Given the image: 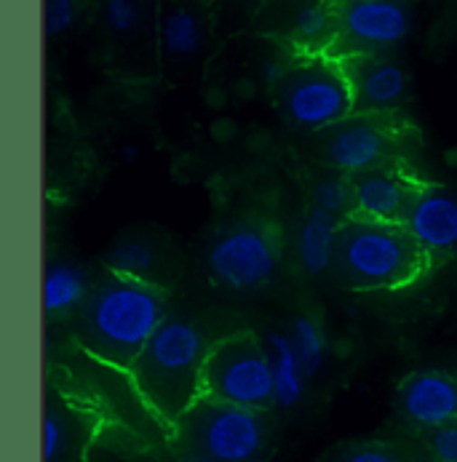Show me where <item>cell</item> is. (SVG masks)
<instances>
[{"label": "cell", "mask_w": 457, "mask_h": 462, "mask_svg": "<svg viewBox=\"0 0 457 462\" xmlns=\"http://www.w3.org/2000/svg\"><path fill=\"white\" fill-rule=\"evenodd\" d=\"M94 0H46L43 19L49 41H60L72 35L86 16H91Z\"/></svg>", "instance_id": "obj_24"}, {"label": "cell", "mask_w": 457, "mask_h": 462, "mask_svg": "<svg viewBox=\"0 0 457 462\" xmlns=\"http://www.w3.org/2000/svg\"><path fill=\"white\" fill-rule=\"evenodd\" d=\"M353 91V113H398L409 94V69L396 54H364L337 60Z\"/></svg>", "instance_id": "obj_13"}, {"label": "cell", "mask_w": 457, "mask_h": 462, "mask_svg": "<svg viewBox=\"0 0 457 462\" xmlns=\"http://www.w3.org/2000/svg\"><path fill=\"white\" fill-rule=\"evenodd\" d=\"M404 225L428 254L431 270L450 263L457 254V193L423 182Z\"/></svg>", "instance_id": "obj_15"}, {"label": "cell", "mask_w": 457, "mask_h": 462, "mask_svg": "<svg viewBox=\"0 0 457 462\" xmlns=\"http://www.w3.org/2000/svg\"><path fill=\"white\" fill-rule=\"evenodd\" d=\"M267 350H270V361H273V380H275V406L281 409H292L297 406L305 396V369L303 361L297 356L294 339L292 334H281V331H270L265 337Z\"/></svg>", "instance_id": "obj_20"}, {"label": "cell", "mask_w": 457, "mask_h": 462, "mask_svg": "<svg viewBox=\"0 0 457 462\" xmlns=\"http://www.w3.org/2000/svg\"><path fill=\"white\" fill-rule=\"evenodd\" d=\"M201 460L257 462L267 447V425L257 409L201 396L174 425Z\"/></svg>", "instance_id": "obj_7"}, {"label": "cell", "mask_w": 457, "mask_h": 462, "mask_svg": "<svg viewBox=\"0 0 457 462\" xmlns=\"http://www.w3.org/2000/svg\"><path fill=\"white\" fill-rule=\"evenodd\" d=\"M203 263L211 283L219 289H265L281 267L278 227L262 217H244L230 225H222L206 244Z\"/></svg>", "instance_id": "obj_6"}, {"label": "cell", "mask_w": 457, "mask_h": 462, "mask_svg": "<svg viewBox=\"0 0 457 462\" xmlns=\"http://www.w3.org/2000/svg\"><path fill=\"white\" fill-rule=\"evenodd\" d=\"M356 193V214L383 222L406 219L412 203L417 199L423 180H417L406 163H386L350 177Z\"/></svg>", "instance_id": "obj_16"}, {"label": "cell", "mask_w": 457, "mask_h": 462, "mask_svg": "<svg viewBox=\"0 0 457 462\" xmlns=\"http://www.w3.org/2000/svg\"><path fill=\"white\" fill-rule=\"evenodd\" d=\"M91 278L86 275V270L80 264L60 260V263H49L46 267V278H43V308L51 319L78 313L80 305L86 302L89 291H91Z\"/></svg>", "instance_id": "obj_18"}, {"label": "cell", "mask_w": 457, "mask_h": 462, "mask_svg": "<svg viewBox=\"0 0 457 462\" xmlns=\"http://www.w3.org/2000/svg\"><path fill=\"white\" fill-rule=\"evenodd\" d=\"M431 270V260L401 222L369 217L342 219L334 278L348 291H396Z\"/></svg>", "instance_id": "obj_3"}, {"label": "cell", "mask_w": 457, "mask_h": 462, "mask_svg": "<svg viewBox=\"0 0 457 462\" xmlns=\"http://www.w3.org/2000/svg\"><path fill=\"white\" fill-rule=\"evenodd\" d=\"M252 32L300 57L329 54L337 32L334 0H267L252 22Z\"/></svg>", "instance_id": "obj_12"}, {"label": "cell", "mask_w": 457, "mask_h": 462, "mask_svg": "<svg viewBox=\"0 0 457 462\" xmlns=\"http://www.w3.org/2000/svg\"><path fill=\"white\" fill-rule=\"evenodd\" d=\"M166 316L161 286L107 270L78 310V342L89 358L129 372Z\"/></svg>", "instance_id": "obj_1"}, {"label": "cell", "mask_w": 457, "mask_h": 462, "mask_svg": "<svg viewBox=\"0 0 457 462\" xmlns=\"http://www.w3.org/2000/svg\"><path fill=\"white\" fill-rule=\"evenodd\" d=\"M396 411L415 430L457 422V372L420 369L406 374L396 391Z\"/></svg>", "instance_id": "obj_14"}, {"label": "cell", "mask_w": 457, "mask_h": 462, "mask_svg": "<svg viewBox=\"0 0 457 462\" xmlns=\"http://www.w3.org/2000/svg\"><path fill=\"white\" fill-rule=\"evenodd\" d=\"M219 27L211 0H161L158 69L169 83L191 80L214 60Z\"/></svg>", "instance_id": "obj_10"}, {"label": "cell", "mask_w": 457, "mask_h": 462, "mask_svg": "<svg viewBox=\"0 0 457 462\" xmlns=\"http://www.w3.org/2000/svg\"><path fill=\"white\" fill-rule=\"evenodd\" d=\"M121 155H124V161H136V147H124V152H121Z\"/></svg>", "instance_id": "obj_28"}, {"label": "cell", "mask_w": 457, "mask_h": 462, "mask_svg": "<svg viewBox=\"0 0 457 462\" xmlns=\"http://www.w3.org/2000/svg\"><path fill=\"white\" fill-rule=\"evenodd\" d=\"M209 347L211 345L196 321L166 316L139 358L131 364L134 391L158 422L177 425L203 396Z\"/></svg>", "instance_id": "obj_2"}, {"label": "cell", "mask_w": 457, "mask_h": 462, "mask_svg": "<svg viewBox=\"0 0 457 462\" xmlns=\"http://www.w3.org/2000/svg\"><path fill=\"white\" fill-rule=\"evenodd\" d=\"M270 99L278 116L303 134H319L353 116V91L342 65L327 54L300 57L275 83Z\"/></svg>", "instance_id": "obj_4"}, {"label": "cell", "mask_w": 457, "mask_h": 462, "mask_svg": "<svg viewBox=\"0 0 457 462\" xmlns=\"http://www.w3.org/2000/svg\"><path fill=\"white\" fill-rule=\"evenodd\" d=\"M334 43L327 57L396 54L417 27L415 0H334Z\"/></svg>", "instance_id": "obj_9"}, {"label": "cell", "mask_w": 457, "mask_h": 462, "mask_svg": "<svg viewBox=\"0 0 457 462\" xmlns=\"http://www.w3.org/2000/svg\"><path fill=\"white\" fill-rule=\"evenodd\" d=\"M292 339H294V347H297V356L303 361V369L308 377L319 374V369L324 366V358H327V342H324V331L322 327L308 319V316H300L292 321Z\"/></svg>", "instance_id": "obj_23"}, {"label": "cell", "mask_w": 457, "mask_h": 462, "mask_svg": "<svg viewBox=\"0 0 457 462\" xmlns=\"http://www.w3.org/2000/svg\"><path fill=\"white\" fill-rule=\"evenodd\" d=\"M311 203L331 211L340 219H348L356 214V193H353V180L350 174L329 169L311 185Z\"/></svg>", "instance_id": "obj_22"}, {"label": "cell", "mask_w": 457, "mask_h": 462, "mask_svg": "<svg viewBox=\"0 0 457 462\" xmlns=\"http://www.w3.org/2000/svg\"><path fill=\"white\" fill-rule=\"evenodd\" d=\"M105 267L118 275H129L136 281L161 286V275L166 270V263H163V249L158 246V241H153L147 236H126L110 246V252L105 257Z\"/></svg>", "instance_id": "obj_19"}, {"label": "cell", "mask_w": 457, "mask_h": 462, "mask_svg": "<svg viewBox=\"0 0 457 462\" xmlns=\"http://www.w3.org/2000/svg\"><path fill=\"white\" fill-rule=\"evenodd\" d=\"M265 3L267 0H211L219 38H236V35L252 30V22Z\"/></svg>", "instance_id": "obj_25"}, {"label": "cell", "mask_w": 457, "mask_h": 462, "mask_svg": "<svg viewBox=\"0 0 457 462\" xmlns=\"http://www.w3.org/2000/svg\"><path fill=\"white\" fill-rule=\"evenodd\" d=\"M80 417L70 406H57L49 401L46 420H43V457L46 462H65L72 449L78 447L75 441L80 439Z\"/></svg>", "instance_id": "obj_21"}, {"label": "cell", "mask_w": 457, "mask_h": 462, "mask_svg": "<svg viewBox=\"0 0 457 462\" xmlns=\"http://www.w3.org/2000/svg\"><path fill=\"white\" fill-rule=\"evenodd\" d=\"M420 447L428 462H457V422L420 430Z\"/></svg>", "instance_id": "obj_26"}, {"label": "cell", "mask_w": 457, "mask_h": 462, "mask_svg": "<svg viewBox=\"0 0 457 462\" xmlns=\"http://www.w3.org/2000/svg\"><path fill=\"white\" fill-rule=\"evenodd\" d=\"M185 462H209V460H201V457H193V460H185Z\"/></svg>", "instance_id": "obj_29"}, {"label": "cell", "mask_w": 457, "mask_h": 462, "mask_svg": "<svg viewBox=\"0 0 457 462\" xmlns=\"http://www.w3.org/2000/svg\"><path fill=\"white\" fill-rule=\"evenodd\" d=\"M340 462H404V455L391 444L369 441V444H359V447H350L348 452H342Z\"/></svg>", "instance_id": "obj_27"}, {"label": "cell", "mask_w": 457, "mask_h": 462, "mask_svg": "<svg viewBox=\"0 0 457 462\" xmlns=\"http://www.w3.org/2000/svg\"><path fill=\"white\" fill-rule=\"evenodd\" d=\"M158 8L161 0H94L91 19L105 38L110 60L129 78L161 75Z\"/></svg>", "instance_id": "obj_11"}, {"label": "cell", "mask_w": 457, "mask_h": 462, "mask_svg": "<svg viewBox=\"0 0 457 462\" xmlns=\"http://www.w3.org/2000/svg\"><path fill=\"white\" fill-rule=\"evenodd\" d=\"M203 396L257 411L275 406V380L267 342L252 331L217 339L206 356Z\"/></svg>", "instance_id": "obj_8"}, {"label": "cell", "mask_w": 457, "mask_h": 462, "mask_svg": "<svg viewBox=\"0 0 457 462\" xmlns=\"http://www.w3.org/2000/svg\"><path fill=\"white\" fill-rule=\"evenodd\" d=\"M342 219L322 206H308L297 230V260L311 275H324L334 267Z\"/></svg>", "instance_id": "obj_17"}, {"label": "cell", "mask_w": 457, "mask_h": 462, "mask_svg": "<svg viewBox=\"0 0 457 462\" xmlns=\"http://www.w3.org/2000/svg\"><path fill=\"white\" fill-rule=\"evenodd\" d=\"M322 161L342 174H359L386 163H406L420 134L398 113H353L316 134Z\"/></svg>", "instance_id": "obj_5"}]
</instances>
